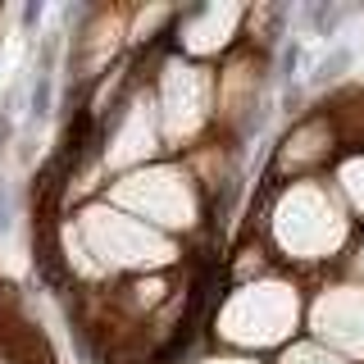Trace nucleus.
I'll use <instances>...</instances> for the list:
<instances>
[{
    "instance_id": "nucleus-1",
    "label": "nucleus",
    "mask_w": 364,
    "mask_h": 364,
    "mask_svg": "<svg viewBox=\"0 0 364 364\" xmlns=\"http://www.w3.org/2000/svg\"><path fill=\"white\" fill-rule=\"evenodd\" d=\"M346 187H350V196L364 205V164H350L346 168Z\"/></svg>"
}]
</instances>
